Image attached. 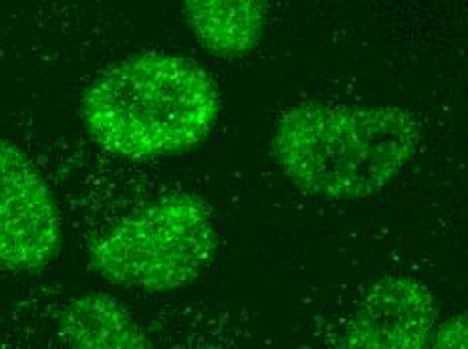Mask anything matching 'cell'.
I'll use <instances>...</instances> for the list:
<instances>
[{"label":"cell","instance_id":"obj_1","mask_svg":"<svg viewBox=\"0 0 468 349\" xmlns=\"http://www.w3.org/2000/svg\"><path fill=\"white\" fill-rule=\"evenodd\" d=\"M218 115L220 91L212 77L197 61L158 51L107 67L81 100L91 140L130 160L194 150L208 138Z\"/></svg>","mask_w":468,"mask_h":349},{"label":"cell","instance_id":"obj_2","mask_svg":"<svg viewBox=\"0 0 468 349\" xmlns=\"http://www.w3.org/2000/svg\"><path fill=\"white\" fill-rule=\"evenodd\" d=\"M420 140L414 115L396 105L301 103L281 115L271 148L301 192L359 200L386 188Z\"/></svg>","mask_w":468,"mask_h":349},{"label":"cell","instance_id":"obj_3","mask_svg":"<svg viewBox=\"0 0 468 349\" xmlns=\"http://www.w3.org/2000/svg\"><path fill=\"white\" fill-rule=\"evenodd\" d=\"M212 208L197 194H165L97 238L90 249L95 273L113 285L165 293L190 285L217 253Z\"/></svg>","mask_w":468,"mask_h":349},{"label":"cell","instance_id":"obj_4","mask_svg":"<svg viewBox=\"0 0 468 349\" xmlns=\"http://www.w3.org/2000/svg\"><path fill=\"white\" fill-rule=\"evenodd\" d=\"M63 245V220L51 188L15 143L0 140V267L37 273Z\"/></svg>","mask_w":468,"mask_h":349},{"label":"cell","instance_id":"obj_5","mask_svg":"<svg viewBox=\"0 0 468 349\" xmlns=\"http://www.w3.org/2000/svg\"><path fill=\"white\" fill-rule=\"evenodd\" d=\"M438 325V305L422 280L388 275L376 280L339 337L349 349H422Z\"/></svg>","mask_w":468,"mask_h":349},{"label":"cell","instance_id":"obj_6","mask_svg":"<svg viewBox=\"0 0 468 349\" xmlns=\"http://www.w3.org/2000/svg\"><path fill=\"white\" fill-rule=\"evenodd\" d=\"M271 0H182L190 31L220 59H240L265 35Z\"/></svg>","mask_w":468,"mask_h":349},{"label":"cell","instance_id":"obj_7","mask_svg":"<svg viewBox=\"0 0 468 349\" xmlns=\"http://www.w3.org/2000/svg\"><path fill=\"white\" fill-rule=\"evenodd\" d=\"M63 344L85 349H145L150 337L117 299L87 293L73 299L58 317Z\"/></svg>","mask_w":468,"mask_h":349},{"label":"cell","instance_id":"obj_8","mask_svg":"<svg viewBox=\"0 0 468 349\" xmlns=\"http://www.w3.org/2000/svg\"><path fill=\"white\" fill-rule=\"evenodd\" d=\"M431 345L438 349H466L468 345V323L466 313L446 319L442 325H436L431 337Z\"/></svg>","mask_w":468,"mask_h":349}]
</instances>
